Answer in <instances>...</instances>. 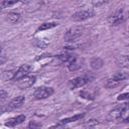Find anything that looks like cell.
<instances>
[{
    "mask_svg": "<svg viewBox=\"0 0 129 129\" xmlns=\"http://www.w3.org/2000/svg\"><path fill=\"white\" fill-rule=\"evenodd\" d=\"M25 119H26L25 115H18L16 117H13V118L8 119L5 122V126H7V127H15V126L21 124L22 122H24Z\"/></svg>",
    "mask_w": 129,
    "mask_h": 129,
    "instance_id": "11",
    "label": "cell"
},
{
    "mask_svg": "<svg viewBox=\"0 0 129 129\" xmlns=\"http://www.w3.org/2000/svg\"><path fill=\"white\" fill-rule=\"evenodd\" d=\"M125 18H126V16H125L123 9H119V10H116L113 14H111L109 16L108 22L111 25H119L125 21Z\"/></svg>",
    "mask_w": 129,
    "mask_h": 129,
    "instance_id": "4",
    "label": "cell"
},
{
    "mask_svg": "<svg viewBox=\"0 0 129 129\" xmlns=\"http://www.w3.org/2000/svg\"><path fill=\"white\" fill-rule=\"evenodd\" d=\"M0 97H1V101H4L5 98L7 97V93H6L4 90H1V91H0Z\"/></svg>",
    "mask_w": 129,
    "mask_h": 129,
    "instance_id": "27",
    "label": "cell"
},
{
    "mask_svg": "<svg viewBox=\"0 0 129 129\" xmlns=\"http://www.w3.org/2000/svg\"><path fill=\"white\" fill-rule=\"evenodd\" d=\"M82 67V64H81V61L77 58V57H75L72 61H71V63L68 66V68H69V70L70 71H77V70H79L80 68Z\"/></svg>",
    "mask_w": 129,
    "mask_h": 129,
    "instance_id": "18",
    "label": "cell"
},
{
    "mask_svg": "<svg viewBox=\"0 0 129 129\" xmlns=\"http://www.w3.org/2000/svg\"><path fill=\"white\" fill-rule=\"evenodd\" d=\"M111 78L114 79V80H116V81L122 82V81H124V80H126V79L129 78V74L126 73V72H117V73H115Z\"/></svg>",
    "mask_w": 129,
    "mask_h": 129,
    "instance_id": "15",
    "label": "cell"
},
{
    "mask_svg": "<svg viewBox=\"0 0 129 129\" xmlns=\"http://www.w3.org/2000/svg\"><path fill=\"white\" fill-rule=\"evenodd\" d=\"M18 1H19V0H3V1H2V4H1V7H2V9L7 8V7H9V6L14 5V4L17 3Z\"/></svg>",
    "mask_w": 129,
    "mask_h": 129,
    "instance_id": "21",
    "label": "cell"
},
{
    "mask_svg": "<svg viewBox=\"0 0 129 129\" xmlns=\"http://www.w3.org/2000/svg\"><path fill=\"white\" fill-rule=\"evenodd\" d=\"M57 26V22H45V23H42L38 28H37V31H43V30H47V29H50V28H53Z\"/></svg>",
    "mask_w": 129,
    "mask_h": 129,
    "instance_id": "17",
    "label": "cell"
},
{
    "mask_svg": "<svg viewBox=\"0 0 129 129\" xmlns=\"http://www.w3.org/2000/svg\"><path fill=\"white\" fill-rule=\"evenodd\" d=\"M128 17H129V12H128Z\"/></svg>",
    "mask_w": 129,
    "mask_h": 129,
    "instance_id": "29",
    "label": "cell"
},
{
    "mask_svg": "<svg viewBox=\"0 0 129 129\" xmlns=\"http://www.w3.org/2000/svg\"><path fill=\"white\" fill-rule=\"evenodd\" d=\"M85 114L82 113V114H77V115H74L73 117H69V118H64V119H61L59 121L60 124L64 125V124H68V123H72V122H75V121H79L81 120L82 118H84Z\"/></svg>",
    "mask_w": 129,
    "mask_h": 129,
    "instance_id": "12",
    "label": "cell"
},
{
    "mask_svg": "<svg viewBox=\"0 0 129 129\" xmlns=\"http://www.w3.org/2000/svg\"><path fill=\"white\" fill-rule=\"evenodd\" d=\"M116 64L121 68L129 67V55H121L116 59Z\"/></svg>",
    "mask_w": 129,
    "mask_h": 129,
    "instance_id": "13",
    "label": "cell"
},
{
    "mask_svg": "<svg viewBox=\"0 0 129 129\" xmlns=\"http://www.w3.org/2000/svg\"><path fill=\"white\" fill-rule=\"evenodd\" d=\"M54 93V90L50 87H38L34 90L33 92V97L37 100H42V99H46L48 97H50L52 94Z\"/></svg>",
    "mask_w": 129,
    "mask_h": 129,
    "instance_id": "1",
    "label": "cell"
},
{
    "mask_svg": "<svg viewBox=\"0 0 129 129\" xmlns=\"http://www.w3.org/2000/svg\"><path fill=\"white\" fill-rule=\"evenodd\" d=\"M76 57V55L74 54H71V53H62V54H59L55 57V61L56 63L58 64H67L69 66L71 63V61Z\"/></svg>",
    "mask_w": 129,
    "mask_h": 129,
    "instance_id": "10",
    "label": "cell"
},
{
    "mask_svg": "<svg viewBox=\"0 0 129 129\" xmlns=\"http://www.w3.org/2000/svg\"><path fill=\"white\" fill-rule=\"evenodd\" d=\"M28 127H29V128H39V127H41V125H40L39 123L30 122V123H29V125H28Z\"/></svg>",
    "mask_w": 129,
    "mask_h": 129,
    "instance_id": "25",
    "label": "cell"
},
{
    "mask_svg": "<svg viewBox=\"0 0 129 129\" xmlns=\"http://www.w3.org/2000/svg\"><path fill=\"white\" fill-rule=\"evenodd\" d=\"M107 2H108V0H92V4L95 7H100Z\"/></svg>",
    "mask_w": 129,
    "mask_h": 129,
    "instance_id": "23",
    "label": "cell"
},
{
    "mask_svg": "<svg viewBox=\"0 0 129 129\" xmlns=\"http://www.w3.org/2000/svg\"><path fill=\"white\" fill-rule=\"evenodd\" d=\"M95 15L94 11L91 10V9H87V10H81V11H78L76 13H74L72 15V19L74 21H84V20H87L91 17H93Z\"/></svg>",
    "mask_w": 129,
    "mask_h": 129,
    "instance_id": "5",
    "label": "cell"
},
{
    "mask_svg": "<svg viewBox=\"0 0 129 129\" xmlns=\"http://www.w3.org/2000/svg\"><path fill=\"white\" fill-rule=\"evenodd\" d=\"M80 97H82V98H84L86 100H90V101H93L95 99L94 95L92 93L88 92V91H81L80 92Z\"/></svg>",
    "mask_w": 129,
    "mask_h": 129,
    "instance_id": "20",
    "label": "cell"
},
{
    "mask_svg": "<svg viewBox=\"0 0 129 129\" xmlns=\"http://www.w3.org/2000/svg\"><path fill=\"white\" fill-rule=\"evenodd\" d=\"M90 64H91V68H92L93 70H99V69H101V68L103 67L104 61H103V59L100 58V57H94V58H92Z\"/></svg>",
    "mask_w": 129,
    "mask_h": 129,
    "instance_id": "14",
    "label": "cell"
},
{
    "mask_svg": "<svg viewBox=\"0 0 129 129\" xmlns=\"http://www.w3.org/2000/svg\"><path fill=\"white\" fill-rule=\"evenodd\" d=\"M24 101H25L24 96H18V97H15V98H13V99L9 102V104L6 106L5 110H6V111H10V110L16 109V108L20 107V106L24 103Z\"/></svg>",
    "mask_w": 129,
    "mask_h": 129,
    "instance_id": "9",
    "label": "cell"
},
{
    "mask_svg": "<svg viewBox=\"0 0 129 129\" xmlns=\"http://www.w3.org/2000/svg\"><path fill=\"white\" fill-rule=\"evenodd\" d=\"M129 109V104L128 103H124V104H121L117 107H115L114 109H112L109 113V117L110 119H119L121 118L126 112L127 110Z\"/></svg>",
    "mask_w": 129,
    "mask_h": 129,
    "instance_id": "3",
    "label": "cell"
},
{
    "mask_svg": "<svg viewBox=\"0 0 129 129\" xmlns=\"http://www.w3.org/2000/svg\"><path fill=\"white\" fill-rule=\"evenodd\" d=\"M15 72H16V70H12V71H8V72H6V73H4V75H3V79L4 80H13V77H14V75H15Z\"/></svg>",
    "mask_w": 129,
    "mask_h": 129,
    "instance_id": "22",
    "label": "cell"
},
{
    "mask_svg": "<svg viewBox=\"0 0 129 129\" xmlns=\"http://www.w3.org/2000/svg\"><path fill=\"white\" fill-rule=\"evenodd\" d=\"M124 122H129V117H128V118H126V119L124 120Z\"/></svg>",
    "mask_w": 129,
    "mask_h": 129,
    "instance_id": "28",
    "label": "cell"
},
{
    "mask_svg": "<svg viewBox=\"0 0 129 129\" xmlns=\"http://www.w3.org/2000/svg\"><path fill=\"white\" fill-rule=\"evenodd\" d=\"M97 124H98V121H97V120H90L87 124H85V126L91 127V126H95V125H97Z\"/></svg>",
    "mask_w": 129,
    "mask_h": 129,
    "instance_id": "26",
    "label": "cell"
},
{
    "mask_svg": "<svg viewBox=\"0 0 129 129\" xmlns=\"http://www.w3.org/2000/svg\"><path fill=\"white\" fill-rule=\"evenodd\" d=\"M82 34H83V28L82 27H80V26L71 27L70 29L67 30V32L64 34V39L68 42L76 41V39L79 38Z\"/></svg>",
    "mask_w": 129,
    "mask_h": 129,
    "instance_id": "2",
    "label": "cell"
},
{
    "mask_svg": "<svg viewBox=\"0 0 129 129\" xmlns=\"http://www.w3.org/2000/svg\"><path fill=\"white\" fill-rule=\"evenodd\" d=\"M90 82V78L87 76H83V77H77L75 79H72L69 82V87L73 90V89H77V88H81L83 86H85L87 83Z\"/></svg>",
    "mask_w": 129,
    "mask_h": 129,
    "instance_id": "6",
    "label": "cell"
},
{
    "mask_svg": "<svg viewBox=\"0 0 129 129\" xmlns=\"http://www.w3.org/2000/svg\"><path fill=\"white\" fill-rule=\"evenodd\" d=\"M31 70H32L31 66H29V64H22L20 68H18L16 70L15 75L13 77V80L14 81H19V80L23 79L24 77H26V76L29 75V73L31 72Z\"/></svg>",
    "mask_w": 129,
    "mask_h": 129,
    "instance_id": "7",
    "label": "cell"
},
{
    "mask_svg": "<svg viewBox=\"0 0 129 129\" xmlns=\"http://www.w3.org/2000/svg\"><path fill=\"white\" fill-rule=\"evenodd\" d=\"M36 81V78L35 76H26L24 77L23 79L19 80L18 82V87L20 89H27V88H30L34 85Z\"/></svg>",
    "mask_w": 129,
    "mask_h": 129,
    "instance_id": "8",
    "label": "cell"
},
{
    "mask_svg": "<svg viewBox=\"0 0 129 129\" xmlns=\"http://www.w3.org/2000/svg\"><path fill=\"white\" fill-rule=\"evenodd\" d=\"M7 20L10 23L14 24V23H16L20 20V14L17 13V12H9L7 14Z\"/></svg>",
    "mask_w": 129,
    "mask_h": 129,
    "instance_id": "16",
    "label": "cell"
},
{
    "mask_svg": "<svg viewBox=\"0 0 129 129\" xmlns=\"http://www.w3.org/2000/svg\"><path fill=\"white\" fill-rule=\"evenodd\" d=\"M128 99H129V92H128V93L120 94V95L117 97V100H118V101H123V100H128Z\"/></svg>",
    "mask_w": 129,
    "mask_h": 129,
    "instance_id": "24",
    "label": "cell"
},
{
    "mask_svg": "<svg viewBox=\"0 0 129 129\" xmlns=\"http://www.w3.org/2000/svg\"><path fill=\"white\" fill-rule=\"evenodd\" d=\"M120 83H121V82H119V81H116V80H114V79L110 78V79L107 81V83L105 84V87H106V88H108V89H112V88H115V87H117V86H118Z\"/></svg>",
    "mask_w": 129,
    "mask_h": 129,
    "instance_id": "19",
    "label": "cell"
}]
</instances>
